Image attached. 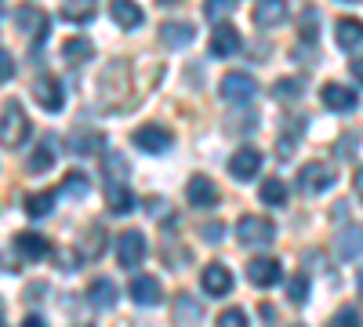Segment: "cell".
<instances>
[{"label": "cell", "mask_w": 363, "mask_h": 327, "mask_svg": "<svg viewBox=\"0 0 363 327\" xmlns=\"http://www.w3.org/2000/svg\"><path fill=\"white\" fill-rule=\"evenodd\" d=\"M236 236L244 248H269L272 240H277V226H272L269 218L262 215H244L236 222Z\"/></svg>", "instance_id": "1"}, {"label": "cell", "mask_w": 363, "mask_h": 327, "mask_svg": "<svg viewBox=\"0 0 363 327\" xmlns=\"http://www.w3.org/2000/svg\"><path fill=\"white\" fill-rule=\"evenodd\" d=\"M29 135V121L18 102H8L4 106V116H0V145H8V150H15V145H22Z\"/></svg>", "instance_id": "2"}, {"label": "cell", "mask_w": 363, "mask_h": 327, "mask_svg": "<svg viewBox=\"0 0 363 327\" xmlns=\"http://www.w3.org/2000/svg\"><path fill=\"white\" fill-rule=\"evenodd\" d=\"M145 258V236L138 229H128L116 236V262L124 265V270H135V265H142Z\"/></svg>", "instance_id": "3"}, {"label": "cell", "mask_w": 363, "mask_h": 327, "mask_svg": "<svg viewBox=\"0 0 363 327\" xmlns=\"http://www.w3.org/2000/svg\"><path fill=\"white\" fill-rule=\"evenodd\" d=\"M15 26L22 29V33H26L29 40H48V26H51V18H48L40 8L26 4V8H18V11H15Z\"/></svg>", "instance_id": "4"}, {"label": "cell", "mask_w": 363, "mask_h": 327, "mask_svg": "<svg viewBox=\"0 0 363 327\" xmlns=\"http://www.w3.org/2000/svg\"><path fill=\"white\" fill-rule=\"evenodd\" d=\"M330 182H335V171H330L327 164H320V160H313V164H306L298 171L301 193H323V189H330Z\"/></svg>", "instance_id": "5"}, {"label": "cell", "mask_w": 363, "mask_h": 327, "mask_svg": "<svg viewBox=\"0 0 363 327\" xmlns=\"http://www.w3.org/2000/svg\"><path fill=\"white\" fill-rule=\"evenodd\" d=\"M255 95H258L255 77H247V73H225L222 77V99H229V102H251Z\"/></svg>", "instance_id": "6"}, {"label": "cell", "mask_w": 363, "mask_h": 327, "mask_svg": "<svg viewBox=\"0 0 363 327\" xmlns=\"http://www.w3.org/2000/svg\"><path fill=\"white\" fill-rule=\"evenodd\" d=\"M131 138H135L138 150H145V153H164L167 145H171V131L160 128V124H142Z\"/></svg>", "instance_id": "7"}, {"label": "cell", "mask_w": 363, "mask_h": 327, "mask_svg": "<svg viewBox=\"0 0 363 327\" xmlns=\"http://www.w3.org/2000/svg\"><path fill=\"white\" fill-rule=\"evenodd\" d=\"M200 284H203V291H207V294H215V299H222V294H229V287H233V273L225 270V265L211 262V265H203Z\"/></svg>", "instance_id": "8"}, {"label": "cell", "mask_w": 363, "mask_h": 327, "mask_svg": "<svg viewBox=\"0 0 363 327\" xmlns=\"http://www.w3.org/2000/svg\"><path fill=\"white\" fill-rule=\"evenodd\" d=\"M186 196H189L193 207H215L218 204V186L211 182V178H203V174H193L189 186H186Z\"/></svg>", "instance_id": "9"}, {"label": "cell", "mask_w": 363, "mask_h": 327, "mask_svg": "<svg viewBox=\"0 0 363 327\" xmlns=\"http://www.w3.org/2000/svg\"><path fill=\"white\" fill-rule=\"evenodd\" d=\"M33 99L40 102V109H48V113H58L62 109V87H58V80L55 77H40L37 84H33Z\"/></svg>", "instance_id": "10"}, {"label": "cell", "mask_w": 363, "mask_h": 327, "mask_svg": "<svg viewBox=\"0 0 363 327\" xmlns=\"http://www.w3.org/2000/svg\"><path fill=\"white\" fill-rule=\"evenodd\" d=\"M247 280L255 287H272L280 280V262L277 258H255V262H247Z\"/></svg>", "instance_id": "11"}, {"label": "cell", "mask_w": 363, "mask_h": 327, "mask_svg": "<svg viewBox=\"0 0 363 327\" xmlns=\"http://www.w3.org/2000/svg\"><path fill=\"white\" fill-rule=\"evenodd\" d=\"M323 106L335 113H349V109H356V92L345 84H323Z\"/></svg>", "instance_id": "12"}, {"label": "cell", "mask_w": 363, "mask_h": 327, "mask_svg": "<svg viewBox=\"0 0 363 327\" xmlns=\"http://www.w3.org/2000/svg\"><path fill=\"white\" fill-rule=\"evenodd\" d=\"M240 51V33H236V26H215V37H211V55H218V58H229Z\"/></svg>", "instance_id": "13"}, {"label": "cell", "mask_w": 363, "mask_h": 327, "mask_svg": "<svg viewBox=\"0 0 363 327\" xmlns=\"http://www.w3.org/2000/svg\"><path fill=\"white\" fill-rule=\"evenodd\" d=\"M258 167H262V153H258V150H251V145L236 150V153H233V160H229V171H233L236 178H255V174H258Z\"/></svg>", "instance_id": "14"}, {"label": "cell", "mask_w": 363, "mask_h": 327, "mask_svg": "<svg viewBox=\"0 0 363 327\" xmlns=\"http://www.w3.org/2000/svg\"><path fill=\"white\" fill-rule=\"evenodd\" d=\"M335 37H338V44H342L345 51L359 48V44H363V22H359V18H352V15L338 18V22H335Z\"/></svg>", "instance_id": "15"}, {"label": "cell", "mask_w": 363, "mask_h": 327, "mask_svg": "<svg viewBox=\"0 0 363 327\" xmlns=\"http://www.w3.org/2000/svg\"><path fill=\"white\" fill-rule=\"evenodd\" d=\"M131 299L138 306H157L160 302V280L157 277H135L131 280Z\"/></svg>", "instance_id": "16"}, {"label": "cell", "mask_w": 363, "mask_h": 327, "mask_svg": "<svg viewBox=\"0 0 363 327\" xmlns=\"http://www.w3.org/2000/svg\"><path fill=\"white\" fill-rule=\"evenodd\" d=\"M102 131H87V128H80V131H73L69 135V153H77V157H91L95 150H102Z\"/></svg>", "instance_id": "17"}, {"label": "cell", "mask_w": 363, "mask_h": 327, "mask_svg": "<svg viewBox=\"0 0 363 327\" xmlns=\"http://www.w3.org/2000/svg\"><path fill=\"white\" fill-rule=\"evenodd\" d=\"M193 26L189 22H164L160 26V40L167 44V48H186V44H193Z\"/></svg>", "instance_id": "18"}, {"label": "cell", "mask_w": 363, "mask_h": 327, "mask_svg": "<svg viewBox=\"0 0 363 327\" xmlns=\"http://www.w3.org/2000/svg\"><path fill=\"white\" fill-rule=\"evenodd\" d=\"M15 251L26 258H44L51 251V244L44 240L40 233H15Z\"/></svg>", "instance_id": "19"}, {"label": "cell", "mask_w": 363, "mask_h": 327, "mask_svg": "<svg viewBox=\"0 0 363 327\" xmlns=\"http://www.w3.org/2000/svg\"><path fill=\"white\" fill-rule=\"evenodd\" d=\"M87 299H91V306L113 309V306H116V284H113L109 277H99V280H91V287H87Z\"/></svg>", "instance_id": "20"}, {"label": "cell", "mask_w": 363, "mask_h": 327, "mask_svg": "<svg viewBox=\"0 0 363 327\" xmlns=\"http://www.w3.org/2000/svg\"><path fill=\"white\" fill-rule=\"evenodd\" d=\"M200 316H203V306L196 299H189V294H178V299H174V323L178 327H189Z\"/></svg>", "instance_id": "21"}, {"label": "cell", "mask_w": 363, "mask_h": 327, "mask_svg": "<svg viewBox=\"0 0 363 327\" xmlns=\"http://www.w3.org/2000/svg\"><path fill=\"white\" fill-rule=\"evenodd\" d=\"M106 200H109V211H113V215H128L131 207H135V193H131L128 186L106 182Z\"/></svg>", "instance_id": "22"}, {"label": "cell", "mask_w": 363, "mask_h": 327, "mask_svg": "<svg viewBox=\"0 0 363 327\" xmlns=\"http://www.w3.org/2000/svg\"><path fill=\"white\" fill-rule=\"evenodd\" d=\"M102 167H106V178H109L113 186H124V178L131 174V164L124 160V153H116V150H109L102 157Z\"/></svg>", "instance_id": "23"}, {"label": "cell", "mask_w": 363, "mask_h": 327, "mask_svg": "<svg viewBox=\"0 0 363 327\" xmlns=\"http://www.w3.org/2000/svg\"><path fill=\"white\" fill-rule=\"evenodd\" d=\"M284 18H287V4H277V0H262V4L255 8V22H258L262 29L280 26Z\"/></svg>", "instance_id": "24"}, {"label": "cell", "mask_w": 363, "mask_h": 327, "mask_svg": "<svg viewBox=\"0 0 363 327\" xmlns=\"http://www.w3.org/2000/svg\"><path fill=\"white\" fill-rule=\"evenodd\" d=\"M62 51H66L69 62H77V66H80V62H91V58H95V44H91L87 37H69Z\"/></svg>", "instance_id": "25"}, {"label": "cell", "mask_w": 363, "mask_h": 327, "mask_svg": "<svg viewBox=\"0 0 363 327\" xmlns=\"http://www.w3.org/2000/svg\"><path fill=\"white\" fill-rule=\"evenodd\" d=\"M51 204H55V193H29L26 196V215L44 218V215H51Z\"/></svg>", "instance_id": "26"}, {"label": "cell", "mask_w": 363, "mask_h": 327, "mask_svg": "<svg viewBox=\"0 0 363 327\" xmlns=\"http://www.w3.org/2000/svg\"><path fill=\"white\" fill-rule=\"evenodd\" d=\"M109 11H113L116 26H124V29H135V26H142V8H138V4H113Z\"/></svg>", "instance_id": "27"}, {"label": "cell", "mask_w": 363, "mask_h": 327, "mask_svg": "<svg viewBox=\"0 0 363 327\" xmlns=\"http://www.w3.org/2000/svg\"><path fill=\"white\" fill-rule=\"evenodd\" d=\"M262 200H265L269 207L287 204V186L280 182V178H265V182H262Z\"/></svg>", "instance_id": "28"}, {"label": "cell", "mask_w": 363, "mask_h": 327, "mask_svg": "<svg viewBox=\"0 0 363 327\" xmlns=\"http://www.w3.org/2000/svg\"><path fill=\"white\" fill-rule=\"evenodd\" d=\"M338 255H342V258L363 255V233H359V229H349V233L338 236Z\"/></svg>", "instance_id": "29"}, {"label": "cell", "mask_w": 363, "mask_h": 327, "mask_svg": "<svg viewBox=\"0 0 363 327\" xmlns=\"http://www.w3.org/2000/svg\"><path fill=\"white\" fill-rule=\"evenodd\" d=\"M95 15H99V8H95V4H66V8H62V18H66V22H77V26L91 22Z\"/></svg>", "instance_id": "30"}, {"label": "cell", "mask_w": 363, "mask_h": 327, "mask_svg": "<svg viewBox=\"0 0 363 327\" xmlns=\"http://www.w3.org/2000/svg\"><path fill=\"white\" fill-rule=\"evenodd\" d=\"M55 164V150H51V142H40L37 150H33V157H29V171H48Z\"/></svg>", "instance_id": "31"}, {"label": "cell", "mask_w": 363, "mask_h": 327, "mask_svg": "<svg viewBox=\"0 0 363 327\" xmlns=\"http://www.w3.org/2000/svg\"><path fill=\"white\" fill-rule=\"evenodd\" d=\"M298 95H301V80H294V77L272 84V99H280V102H294Z\"/></svg>", "instance_id": "32"}, {"label": "cell", "mask_w": 363, "mask_h": 327, "mask_svg": "<svg viewBox=\"0 0 363 327\" xmlns=\"http://www.w3.org/2000/svg\"><path fill=\"white\" fill-rule=\"evenodd\" d=\"M102 251H106V233L95 226V229L84 236V258H99Z\"/></svg>", "instance_id": "33"}, {"label": "cell", "mask_w": 363, "mask_h": 327, "mask_svg": "<svg viewBox=\"0 0 363 327\" xmlns=\"http://www.w3.org/2000/svg\"><path fill=\"white\" fill-rule=\"evenodd\" d=\"M287 299H291V302H306V299H309V280H306V273H294V277L287 280Z\"/></svg>", "instance_id": "34"}, {"label": "cell", "mask_w": 363, "mask_h": 327, "mask_svg": "<svg viewBox=\"0 0 363 327\" xmlns=\"http://www.w3.org/2000/svg\"><path fill=\"white\" fill-rule=\"evenodd\" d=\"M62 193H66V196H84V193H87V174H84V171H69L66 182H62Z\"/></svg>", "instance_id": "35"}, {"label": "cell", "mask_w": 363, "mask_h": 327, "mask_svg": "<svg viewBox=\"0 0 363 327\" xmlns=\"http://www.w3.org/2000/svg\"><path fill=\"white\" fill-rule=\"evenodd\" d=\"M327 327H359V313H356L352 306H345V309H338L335 316H330Z\"/></svg>", "instance_id": "36"}, {"label": "cell", "mask_w": 363, "mask_h": 327, "mask_svg": "<svg viewBox=\"0 0 363 327\" xmlns=\"http://www.w3.org/2000/svg\"><path fill=\"white\" fill-rule=\"evenodd\" d=\"M218 327H251V323H247V313L244 309H225L218 316Z\"/></svg>", "instance_id": "37"}, {"label": "cell", "mask_w": 363, "mask_h": 327, "mask_svg": "<svg viewBox=\"0 0 363 327\" xmlns=\"http://www.w3.org/2000/svg\"><path fill=\"white\" fill-rule=\"evenodd\" d=\"M233 11V0H211V4L203 8V15L211 18V22H218V18H225Z\"/></svg>", "instance_id": "38"}, {"label": "cell", "mask_w": 363, "mask_h": 327, "mask_svg": "<svg viewBox=\"0 0 363 327\" xmlns=\"http://www.w3.org/2000/svg\"><path fill=\"white\" fill-rule=\"evenodd\" d=\"M58 270H80V255L77 251H58Z\"/></svg>", "instance_id": "39"}, {"label": "cell", "mask_w": 363, "mask_h": 327, "mask_svg": "<svg viewBox=\"0 0 363 327\" xmlns=\"http://www.w3.org/2000/svg\"><path fill=\"white\" fill-rule=\"evenodd\" d=\"M11 73H15V58H11V55H8L4 48H0V84H4V80H8Z\"/></svg>", "instance_id": "40"}, {"label": "cell", "mask_w": 363, "mask_h": 327, "mask_svg": "<svg viewBox=\"0 0 363 327\" xmlns=\"http://www.w3.org/2000/svg\"><path fill=\"white\" fill-rule=\"evenodd\" d=\"M301 37H316V11H306V18H301Z\"/></svg>", "instance_id": "41"}, {"label": "cell", "mask_w": 363, "mask_h": 327, "mask_svg": "<svg viewBox=\"0 0 363 327\" xmlns=\"http://www.w3.org/2000/svg\"><path fill=\"white\" fill-rule=\"evenodd\" d=\"M222 233H225V229H222V222H218V226L211 222V226H203V240H222Z\"/></svg>", "instance_id": "42"}, {"label": "cell", "mask_w": 363, "mask_h": 327, "mask_svg": "<svg viewBox=\"0 0 363 327\" xmlns=\"http://www.w3.org/2000/svg\"><path fill=\"white\" fill-rule=\"evenodd\" d=\"M145 204H149V207H145V211H149V215H157V211H160V207H164V200H157V196H149Z\"/></svg>", "instance_id": "43"}, {"label": "cell", "mask_w": 363, "mask_h": 327, "mask_svg": "<svg viewBox=\"0 0 363 327\" xmlns=\"http://www.w3.org/2000/svg\"><path fill=\"white\" fill-rule=\"evenodd\" d=\"M352 77L363 84V58H352Z\"/></svg>", "instance_id": "44"}, {"label": "cell", "mask_w": 363, "mask_h": 327, "mask_svg": "<svg viewBox=\"0 0 363 327\" xmlns=\"http://www.w3.org/2000/svg\"><path fill=\"white\" fill-rule=\"evenodd\" d=\"M22 327H48V323H44L40 316H26V320H22Z\"/></svg>", "instance_id": "45"}, {"label": "cell", "mask_w": 363, "mask_h": 327, "mask_svg": "<svg viewBox=\"0 0 363 327\" xmlns=\"http://www.w3.org/2000/svg\"><path fill=\"white\" fill-rule=\"evenodd\" d=\"M356 193L363 196V167H356Z\"/></svg>", "instance_id": "46"}, {"label": "cell", "mask_w": 363, "mask_h": 327, "mask_svg": "<svg viewBox=\"0 0 363 327\" xmlns=\"http://www.w3.org/2000/svg\"><path fill=\"white\" fill-rule=\"evenodd\" d=\"M356 287H359V294H363V273H359V277H356Z\"/></svg>", "instance_id": "47"}, {"label": "cell", "mask_w": 363, "mask_h": 327, "mask_svg": "<svg viewBox=\"0 0 363 327\" xmlns=\"http://www.w3.org/2000/svg\"><path fill=\"white\" fill-rule=\"evenodd\" d=\"M294 327H306V323H294Z\"/></svg>", "instance_id": "48"}, {"label": "cell", "mask_w": 363, "mask_h": 327, "mask_svg": "<svg viewBox=\"0 0 363 327\" xmlns=\"http://www.w3.org/2000/svg\"><path fill=\"white\" fill-rule=\"evenodd\" d=\"M0 327H4V323H0Z\"/></svg>", "instance_id": "49"}]
</instances>
